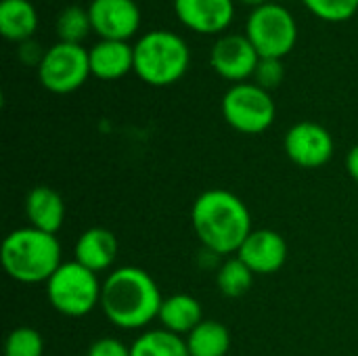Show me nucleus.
Returning a JSON list of instances; mask_svg holds the SVG:
<instances>
[{"mask_svg": "<svg viewBox=\"0 0 358 356\" xmlns=\"http://www.w3.org/2000/svg\"><path fill=\"white\" fill-rule=\"evenodd\" d=\"M191 222L201 245L214 256L237 254L252 233L248 206L227 189L203 191L193 204Z\"/></svg>", "mask_w": 358, "mask_h": 356, "instance_id": "f257e3e1", "label": "nucleus"}, {"mask_svg": "<svg viewBox=\"0 0 358 356\" xmlns=\"http://www.w3.org/2000/svg\"><path fill=\"white\" fill-rule=\"evenodd\" d=\"M162 292L155 279L138 266L111 271L103 281L101 311L107 321L120 329H143L157 319Z\"/></svg>", "mask_w": 358, "mask_h": 356, "instance_id": "f03ea898", "label": "nucleus"}, {"mask_svg": "<svg viewBox=\"0 0 358 356\" xmlns=\"http://www.w3.org/2000/svg\"><path fill=\"white\" fill-rule=\"evenodd\" d=\"M0 262L10 279L25 285H46V281L63 264L61 243L55 235L34 227L15 229L2 241Z\"/></svg>", "mask_w": 358, "mask_h": 356, "instance_id": "7ed1b4c3", "label": "nucleus"}, {"mask_svg": "<svg viewBox=\"0 0 358 356\" xmlns=\"http://www.w3.org/2000/svg\"><path fill=\"white\" fill-rule=\"evenodd\" d=\"M191 65L189 42L164 27L145 31L134 42V73L149 86H172L185 78Z\"/></svg>", "mask_w": 358, "mask_h": 356, "instance_id": "20e7f679", "label": "nucleus"}, {"mask_svg": "<svg viewBox=\"0 0 358 356\" xmlns=\"http://www.w3.org/2000/svg\"><path fill=\"white\" fill-rule=\"evenodd\" d=\"M101 292L103 283L99 281V275L76 260L63 262L46 281V298L50 306L71 319L86 317L101 306Z\"/></svg>", "mask_w": 358, "mask_h": 356, "instance_id": "39448f33", "label": "nucleus"}, {"mask_svg": "<svg viewBox=\"0 0 358 356\" xmlns=\"http://www.w3.org/2000/svg\"><path fill=\"white\" fill-rule=\"evenodd\" d=\"M243 34L260 59H285L298 42V21L287 6L271 0L250 10Z\"/></svg>", "mask_w": 358, "mask_h": 356, "instance_id": "423d86ee", "label": "nucleus"}, {"mask_svg": "<svg viewBox=\"0 0 358 356\" xmlns=\"http://www.w3.org/2000/svg\"><path fill=\"white\" fill-rule=\"evenodd\" d=\"M222 115L227 124L241 134H262L275 122L277 107L268 90L256 82L233 84L222 97Z\"/></svg>", "mask_w": 358, "mask_h": 356, "instance_id": "0eeeda50", "label": "nucleus"}, {"mask_svg": "<svg viewBox=\"0 0 358 356\" xmlns=\"http://www.w3.org/2000/svg\"><path fill=\"white\" fill-rule=\"evenodd\" d=\"M90 57L82 44L55 42L38 65L40 84L52 94H69L90 78Z\"/></svg>", "mask_w": 358, "mask_h": 356, "instance_id": "6e6552de", "label": "nucleus"}, {"mask_svg": "<svg viewBox=\"0 0 358 356\" xmlns=\"http://www.w3.org/2000/svg\"><path fill=\"white\" fill-rule=\"evenodd\" d=\"M260 55L245 34L227 31L210 48V67L227 82L241 84L254 78Z\"/></svg>", "mask_w": 358, "mask_h": 356, "instance_id": "1a4fd4ad", "label": "nucleus"}, {"mask_svg": "<svg viewBox=\"0 0 358 356\" xmlns=\"http://www.w3.org/2000/svg\"><path fill=\"white\" fill-rule=\"evenodd\" d=\"M86 8L92 31L99 36V40L130 42L143 23L136 0H90Z\"/></svg>", "mask_w": 358, "mask_h": 356, "instance_id": "9d476101", "label": "nucleus"}, {"mask_svg": "<svg viewBox=\"0 0 358 356\" xmlns=\"http://www.w3.org/2000/svg\"><path fill=\"white\" fill-rule=\"evenodd\" d=\"M283 147H285L287 157L296 166L306 168V170L325 166L334 157V151H336L331 132L317 122L294 124L283 138Z\"/></svg>", "mask_w": 358, "mask_h": 356, "instance_id": "9b49d317", "label": "nucleus"}, {"mask_svg": "<svg viewBox=\"0 0 358 356\" xmlns=\"http://www.w3.org/2000/svg\"><path fill=\"white\" fill-rule=\"evenodd\" d=\"M180 25L199 36H222L235 21V0H174Z\"/></svg>", "mask_w": 358, "mask_h": 356, "instance_id": "f8f14e48", "label": "nucleus"}, {"mask_svg": "<svg viewBox=\"0 0 358 356\" xmlns=\"http://www.w3.org/2000/svg\"><path fill=\"white\" fill-rule=\"evenodd\" d=\"M237 258L243 260L254 275H273L281 271L287 260V243L277 231L258 229L243 241Z\"/></svg>", "mask_w": 358, "mask_h": 356, "instance_id": "ddd939ff", "label": "nucleus"}, {"mask_svg": "<svg viewBox=\"0 0 358 356\" xmlns=\"http://www.w3.org/2000/svg\"><path fill=\"white\" fill-rule=\"evenodd\" d=\"M90 73L103 82L122 80L134 71V44L120 40H99L90 50Z\"/></svg>", "mask_w": 358, "mask_h": 356, "instance_id": "4468645a", "label": "nucleus"}, {"mask_svg": "<svg viewBox=\"0 0 358 356\" xmlns=\"http://www.w3.org/2000/svg\"><path fill=\"white\" fill-rule=\"evenodd\" d=\"M117 250H120L117 237L109 229L92 227L78 237L73 256H76V262H80L82 266L99 275L113 266L117 258Z\"/></svg>", "mask_w": 358, "mask_h": 356, "instance_id": "2eb2a0df", "label": "nucleus"}, {"mask_svg": "<svg viewBox=\"0 0 358 356\" xmlns=\"http://www.w3.org/2000/svg\"><path fill=\"white\" fill-rule=\"evenodd\" d=\"M25 216L29 227L55 235L65 220V201L50 187H34L25 197Z\"/></svg>", "mask_w": 358, "mask_h": 356, "instance_id": "dca6fc26", "label": "nucleus"}, {"mask_svg": "<svg viewBox=\"0 0 358 356\" xmlns=\"http://www.w3.org/2000/svg\"><path fill=\"white\" fill-rule=\"evenodd\" d=\"M157 319L164 329L185 338L203 321V311L197 298L189 294H174L164 298Z\"/></svg>", "mask_w": 358, "mask_h": 356, "instance_id": "f3484780", "label": "nucleus"}, {"mask_svg": "<svg viewBox=\"0 0 358 356\" xmlns=\"http://www.w3.org/2000/svg\"><path fill=\"white\" fill-rule=\"evenodd\" d=\"M38 10L29 0H2L0 2V34L15 44L31 40L38 29Z\"/></svg>", "mask_w": 358, "mask_h": 356, "instance_id": "a211bd4d", "label": "nucleus"}, {"mask_svg": "<svg viewBox=\"0 0 358 356\" xmlns=\"http://www.w3.org/2000/svg\"><path fill=\"white\" fill-rule=\"evenodd\" d=\"M185 340L189 356H224L231 348V334L218 321H201Z\"/></svg>", "mask_w": 358, "mask_h": 356, "instance_id": "6ab92c4d", "label": "nucleus"}, {"mask_svg": "<svg viewBox=\"0 0 358 356\" xmlns=\"http://www.w3.org/2000/svg\"><path fill=\"white\" fill-rule=\"evenodd\" d=\"M130 356H189V348L182 336L159 327L138 336L130 346Z\"/></svg>", "mask_w": 358, "mask_h": 356, "instance_id": "aec40b11", "label": "nucleus"}, {"mask_svg": "<svg viewBox=\"0 0 358 356\" xmlns=\"http://www.w3.org/2000/svg\"><path fill=\"white\" fill-rule=\"evenodd\" d=\"M55 31H57L59 42L82 44L84 38L92 31L88 8H84V6H80V4H69V6H65V8L57 15Z\"/></svg>", "mask_w": 358, "mask_h": 356, "instance_id": "412c9836", "label": "nucleus"}, {"mask_svg": "<svg viewBox=\"0 0 358 356\" xmlns=\"http://www.w3.org/2000/svg\"><path fill=\"white\" fill-rule=\"evenodd\" d=\"M254 283V273L239 258H229L216 275V285L227 298H241L250 292Z\"/></svg>", "mask_w": 358, "mask_h": 356, "instance_id": "4be33fe9", "label": "nucleus"}, {"mask_svg": "<svg viewBox=\"0 0 358 356\" xmlns=\"http://www.w3.org/2000/svg\"><path fill=\"white\" fill-rule=\"evenodd\" d=\"M306 10L327 23H344L358 13V0H302Z\"/></svg>", "mask_w": 358, "mask_h": 356, "instance_id": "5701e85b", "label": "nucleus"}, {"mask_svg": "<svg viewBox=\"0 0 358 356\" xmlns=\"http://www.w3.org/2000/svg\"><path fill=\"white\" fill-rule=\"evenodd\" d=\"M44 342L34 327H17L4 340V356H42Z\"/></svg>", "mask_w": 358, "mask_h": 356, "instance_id": "b1692460", "label": "nucleus"}, {"mask_svg": "<svg viewBox=\"0 0 358 356\" xmlns=\"http://www.w3.org/2000/svg\"><path fill=\"white\" fill-rule=\"evenodd\" d=\"M285 80V65L283 59H260L258 67L254 71V82L264 88V90H275L277 86H281V82Z\"/></svg>", "mask_w": 358, "mask_h": 356, "instance_id": "393cba45", "label": "nucleus"}, {"mask_svg": "<svg viewBox=\"0 0 358 356\" xmlns=\"http://www.w3.org/2000/svg\"><path fill=\"white\" fill-rule=\"evenodd\" d=\"M86 356H130V348L115 338H101L92 342Z\"/></svg>", "mask_w": 358, "mask_h": 356, "instance_id": "a878e982", "label": "nucleus"}, {"mask_svg": "<svg viewBox=\"0 0 358 356\" xmlns=\"http://www.w3.org/2000/svg\"><path fill=\"white\" fill-rule=\"evenodd\" d=\"M44 52H46V48H42L34 38H31V40H25V42H21V44L17 46V55H19L21 63H25V65H29V67H36V69H38V65L42 63Z\"/></svg>", "mask_w": 358, "mask_h": 356, "instance_id": "bb28decb", "label": "nucleus"}, {"mask_svg": "<svg viewBox=\"0 0 358 356\" xmlns=\"http://www.w3.org/2000/svg\"><path fill=\"white\" fill-rule=\"evenodd\" d=\"M346 170L352 176V180L358 183V145H355L346 155Z\"/></svg>", "mask_w": 358, "mask_h": 356, "instance_id": "cd10ccee", "label": "nucleus"}, {"mask_svg": "<svg viewBox=\"0 0 358 356\" xmlns=\"http://www.w3.org/2000/svg\"><path fill=\"white\" fill-rule=\"evenodd\" d=\"M239 2L245 4V6H250V8H258V6H262V4H266L271 0H239Z\"/></svg>", "mask_w": 358, "mask_h": 356, "instance_id": "c85d7f7f", "label": "nucleus"}]
</instances>
